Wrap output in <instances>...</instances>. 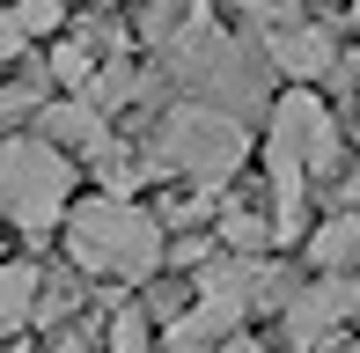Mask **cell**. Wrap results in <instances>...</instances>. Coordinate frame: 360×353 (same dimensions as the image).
I'll return each mask as SVG.
<instances>
[{
	"label": "cell",
	"instance_id": "obj_3",
	"mask_svg": "<svg viewBox=\"0 0 360 353\" xmlns=\"http://www.w3.org/2000/svg\"><path fill=\"white\" fill-rule=\"evenodd\" d=\"M67 258L96 280H155L162 258H169V236L147 206L103 191V199L67 206Z\"/></svg>",
	"mask_w": 360,
	"mask_h": 353
},
{
	"label": "cell",
	"instance_id": "obj_18",
	"mask_svg": "<svg viewBox=\"0 0 360 353\" xmlns=\"http://www.w3.org/2000/svg\"><path fill=\"white\" fill-rule=\"evenodd\" d=\"M221 353H265V346H257V339H250V331H236V339H228Z\"/></svg>",
	"mask_w": 360,
	"mask_h": 353
},
{
	"label": "cell",
	"instance_id": "obj_14",
	"mask_svg": "<svg viewBox=\"0 0 360 353\" xmlns=\"http://www.w3.org/2000/svg\"><path fill=\"white\" fill-rule=\"evenodd\" d=\"M15 30L22 37H52V30H67V0H15Z\"/></svg>",
	"mask_w": 360,
	"mask_h": 353
},
{
	"label": "cell",
	"instance_id": "obj_15",
	"mask_svg": "<svg viewBox=\"0 0 360 353\" xmlns=\"http://www.w3.org/2000/svg\"><path fill=\"white\" fill-rule=\"evenodd\" d=\"M30 110H37V89L30 82H0V133H8L15 118H30Z\"/></svg>",
	"mask_w": 360,
	"mask_h": 353
},
{
	"label": "cell",
	"instance_id": "obj_1",
	"mask_svg": "<svg viewBox=\"0 0 360 353\" xmlns=\"http://www.w3.org/2000/svg\"><path fill=\"white\" fill-rule=\"evenodd\" d=\"M346 140H338V118L316 89H287L265 118V169H272V236L294 243L302 236V199L316 176L338 169Z\"/></svg>",
	"mask_w": 360,
	"mask_h": 353
},
{
	"label": "cell",
	"instance_id": "obj_17",
	"mask_svg": "<svg viewBox=\"0 0 360 353\" xmlns=\"http://www.w3.org/2000/svg\"><path fill=\"white\" fill-rule=\"evenodd\" d=\"M52 353H89V339H81V331H59V339H52Z\"/></svg>",
	"mask_w": 360,
	"mask_h": 353
},
{
	"label": "cell",
	"instance_id": "obj_19",
	"mask_svg": "<svg viewBox=\"0 0 360 353\" xmlns=\"http://www.w3.org/2000/svg\"><path fill=\"white\" fill-rule=\"evenodd\" d=\"M353 30H360V0H353Z\"/></svg>",
	"mask_w": 360,
	"mask_h": 353
},
{
	"label": "cell",
	"instance_id": "obj_7",
	"mask_svg": "<svg viewBox=\"0 0 360 353\" xmlns=\"http://www.w3.org/2000/svg\"><path fill=\"white\" fill-rule=\"evenodd\" d=\"M353 316H360V272H323V280L294 287V302H287V339L302 346V353H316V346H331L338 324H353Z\"/></svg>",
	"mask_w": 360,
	"mask_h": 353
},
{
	"label": "cell",
	"instance_id": "obj_9",
	"mask_svg": "<svg viewBox=\"0 0 360 353\" xmlns=\"http://www.w3.org/2000/svg\"><path fill=\"white\" fill-rule=\"evenodd\" d=\"M118 37V30H103V23H89V30H74V37H59V52H52V82H67L74 96L96 82V67H103V44Z\"/></svg>",
	"mask_w": 360,
	"mask_h": 353
},
{
	"label": "cell",
	"instance_id": "obj_10",
	"mask_svg": "<svg viewBox=\"0 0 360 353\" xmlns=\"http://www.w3.org/2000/svg\"><path fill=\"white\" fill-rule=\"evenodd\" d=\"M309 258L323 272H360V206H338V214L309 236Z\"/></svg>",
	"mask_w": 360,
	"mask_h": 353
},
{
	"label": "cell",
	"instance_id": "obj_4",
	"mask_svg": "<svg viewBox=\"0 0 360 353\" xmlns=\"http://www.w3.org/2000/svg\"><path fill=\"white\" fill-rule=\"evenodd\" d=\"M243 155H250V133H243V118H236V110L184 96V103H169V110H162L147 162H155L162 176H191V184L221 191L228 176L243 169Z\"/></svg>",
	"mask_w": 360,
	"mask_h": 353
},
{
	"label": "cell",
	"instance_id": "obj_12",
	"mask_svg": "<svg viewBox=\"0 0 360 353\" xmlns=\"http://www.w3.org/2000/svg\"><path fill=\"white\" fill-rule=\"evenodd\" d=\"M221 243H228V258H257V250L280 243V236H272L265 214H250V206H228V214H221Z\"/></svg>",
	"mask_w": 360,
	"mask_h": 353
},
{
	"label": "cell",
	"instance_id": "obj_20",
	"mask_svg": "<svg viewBox=\"0 0 360 353\" xmlns=\"http://www.w3.org/2000/svg\"><path fill=\"white\" fill-rule=\"evenodd\" d=\"M338 353H360V346H338Z\"/></svg>",
	"mask_w": 360,
	"mask_h": 353
},
{
	"label": "cell",
	"instance_id": "obj_13",
	"mask_svg": "<svg viewBox=\"0 0 360 353\" xmlns=\"http://www.w3.org/2000/svg\"><path fill=\"white\" fill-rule=\"evenodd\" d=\"M103 353H155V316L147 309H118L103 331Z\"/></svg>",
	"mask_w": 360,
	"mask_h": 353
},
{
	"label": "cell",
	"instance_id": "obj_5",
	"mask_svg": "<svg viewBox=\"0 0 360 353\" xmlns=\"http://www.w3.org/2000/svg\"><path fill=\"white\" fill-rule=\"evenodd\" d=\"M74 191V155H59L44 133H8L0 140V221L22 236H52L67 221Z\"/></svg>",
	"mask_w": 360,
	"mask_h": 353
},
{
	"label": "cell",
	"instance_id": "obj_8",
	"mask_svg": "<svg viewBox=\"0 0 360 353\" xmlns=\"http://www.w3.org/2000/svg\"><path fill=\"white\" fill-rule=\"evenodd\" d=\"M37 118H44V140H52L59 155H89L96 162V155L110 148V118L89 103V96H59V103H44Z\"/></svg>",
	"mask_w": 360,
	"mask_h": 353
},
{
	"label": "cell",
	"instance_id": "obj_6",
	"mask_svg": "<svg viewBox=\"0 0 360 353\" xmlns=\"http://www.w3.org/2000/svg\"><path fill=\"white\" fill-rule=\"evenodd\" d=\"M250 37H257V59L265 67H280L294 89H316V82H331L338 74V37L316 23V15H302V0H272V15L265 23H250Z\"/></svg>",
	"mask_w": 360,
	"mask_h": 353
},
{
	"label": "cell",
	"instance_id": "obj_11",
	"mask_svg": "<svg viewBox=\"0 0 360 353\" xmlns=\"http://www.w3.org/2000/svg\"><path fill=\"white\" fill-rule=\"evenodd\" d=\"M37 302H44V272L30 258L0 265V331H22L30 316H37Z\"/></svg>",
	"mask_w": 360,
	"mask_h": 353
},
{
	"label": "cell",
	"instance_id": "obj_2",
	"mask_svg": "<svg viewBox=\"0 0 360 353\" xmlns=\"http://www.w3.org/2000/svg\"><path fill=\"white\" fill-rule=\"evenodd\" d=\"M162 74H169L184 96H199V103H221V110H250L265 103V59L250 52L243 37H228L214 15H184V23L162 37Z\"/></svg>",
	"mask_w": 360,
	"mask_h": 353
},
{
	"label": "cell",
	"instance_id": "obj_16",
	"mask_svg": "<svg viewBox=\"0 0 360 353\" xmlns=\"http://www.w3.org/2000/svg\"><path fill=\"white\" fill-rule=\"evenodd\" d=\"M22 44H30V37L15 30V15L0 8V74H8V59H22Z\"/></svg>",
	"mask_w": 360,
	"mask_h": 353
}]
</instances>
